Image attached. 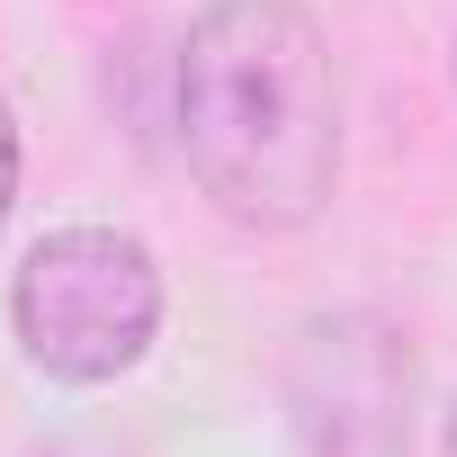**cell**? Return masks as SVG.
<instances>
[{
    "label": "cell",
    "instance_id": "cell-1",
    "mask_svg": "<svg viewBox=\"0 0 457 457\" xmlns=\"http://www.w3.org/2000/svg\"><path fill=\"white\" fill-rule=\"evenodd\" d=\"M179 153L197 188L252 224L296 234L341 188V81L296 0H206L170 72Z\"/></svg>",
    "mask_w": 457,
    "mask_h": 457
},
{
    "label": "cell",
    "instance_id": "cell-2",
    "mask_svg": "<svg viewBox=\"0 0 457 457\" xmlns=\"http://www.w3.org/2000/svg\"><path fill=\"white\" fill-rule=\"evenodd\" d=\"M10 323L28 368H46L54 386H108L162 332V270L117 224H63L19 261Z\"/></svg>",
    "mask_w": 457,
    "mask_h": 457
},
{
    "label": "cell",
    "instance_id": "cell-3",
    "mask_svg": "<svg viewBox=\"0 0 457 457\" xmlns=\"http://www.w3.org/2000/svg\"><path fill=\"white\" fill-rule=\"evenodd\" d=\"M10 197H19V117L0 99V215H10Z\"/></svg>",
    "mask_w": 457,
    "mask_h": 457
},
{
    "label": "cell",
    "instance_id": "cell-4",
    "mask_svg": "<svg viewBox=\"0 0 457 457\" xmlns=\"http://www.w3.org/2000/svg\"><path fill=\"white\" fill-rule=\"evenodd\" d=\"M439 457H457V403H448V421H439Z\"/></svg>",
    "mask_w": 457,
    "mask_h": 457
},
{
    "label": "cell",
    "instance_id": "cell-5",
    "mask_svg": "<svg viewBox=\"0 0 457 457\" xmlns=\"http://www.w3.org/2000/svg\"><path fill=\"white\" fill-rule=\"evenodd\" d=\"M448 81H457V54H448Z\"/></svg>",
    "mask_w": 457,
    "mask_h": 457
}]
</instances>
